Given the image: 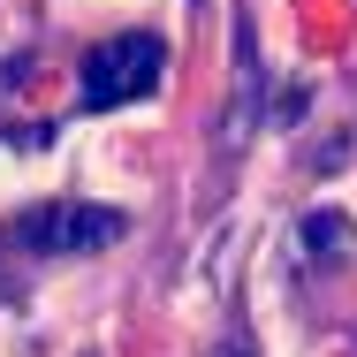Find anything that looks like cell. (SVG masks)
<instances>
[{
	"instance_id": "1",
	"label": "cell",
	"mask_w": 357,
	"mask_h": 357,
	"mask_svg": "<svg viewBox=\"0 0 357 357\" xmlns=\"http://www.w3.org/2000/svg\"><path fill=\"white\" fill-rule=\"evenodd\" d=\"M167 76V38L160 31H114L84 54V107L107 114V107H130V99H152Z\"/></svg>"
},
{
	"instance_id": "2",
	"label": "cell",
	"mask_w": 357,
	"mask_h": 357,
	"mask_svg": "<svg viewBox=\"0 0 357 357\" xmlns=\"http://www.w3.org/2000/svg\"><path fill=\"white\" fill-rule=\"evenodd\" d=\"M23 251H46V259H69V251H107L130 236V213L122 206H91V198H69V206H31V213L8 228Z\"/></svg>"
},
{
	"instance_id": "3",
	"label": "cell",
	"mask_w": 357,
	"mask_h": 357,
	"mask_svg": "<svg viewBox=\"0 0 357 357\" xmlns=\"http://www.w3.org/2000/svg\"><path fill=\"white\" fill-rule=\"evenodd\" d=\"M335 243H342L335 213H312V220H304V251H335Z\"/></svg>"
},
{
	"instance_id": "4",
	"label": "cell",
	"mask_w": 357,
	"mask_h": 357,
	"mask_svg": "<svg viewBox=\"0 0 357 357\" xmlns=\"http://www.w3.org/2000/svg\"><path fill=\"white\" fill-rule=\"evenodd\" d=\"M228 357H243V350H228Z\"/></svg>"
}]
</instances>
